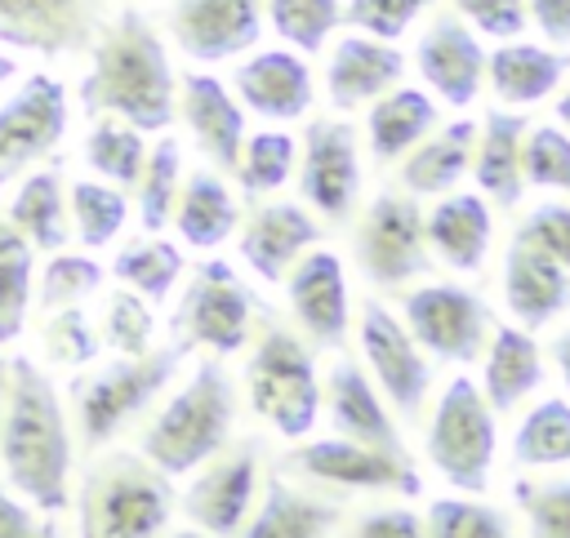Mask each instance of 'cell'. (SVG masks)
I'll list each match as a JSON object with an SVG mask.
<instances>
[{
  "label": "cell",
  "instance_id": "obj_57",
  "mask_svg": "<svg viewBox=\"0 0 570 538\" xmlns=\"http://www.w3.org/2000/svg\"><path fill=\"white\" fill-rule=\"evenodd\" d=\"M13 71H18V62H13L9 53H0V84H4V80H13Z\"/></svg>",
  "mask_w": 570,
  "mask_h": 538
},
{
  "label": "cell",
  "instance_id": "obj_33",
  "mask_svg": "<svg viewBox=\"0 0 570 538\" xmlns=\"http://www.w3.org/2000/svg\"><path fill=\"white\" fill-rule=\"evenodd\" d=\"M240 222V209L227 182L214 169H196L174 200V227L191 249H218Z\"/></svg>",
  "mask_w": 570,
  "mask_h": 538
},
{
  "label": "cell",
  "instance_id": "obj_5",
  "mask_svg": "<svg viewBox=\"0 0 570 538\" xmlns=\"http://www.w3.org/2000/svg\"><path fill=\"white\" fill-rule=\"evenodd\" d=\"M245 387H249L254 414L263 422H272L276 436H285V440L312 436V427L321 418L316 360H312V347L298 333H289L281 320H272V316L258 329V342L249 351Z\"/></svg>",
  "mask_w": 570,
  "mask_h": 538
},
{
  "label": "cell",
  "instance_id": "obj_34",
  "mask_svg": "<svg viewBox=\"0 0 570 538\" xmlns=\"http://www.w3.org/2000/svg\"><path fill=\"white\" fill-rule=\"evenodd\" d=\"M9 227L31 245V249H62L67 245V196H62V173L58 160L27 173V182L18 187L13 205H9Z\"/></svg>",
  "mask_w": 570,
  "mask_h": 538
},
{
  "label": "cell",
  "instance_id": "obj_53",
  "mask_svg": "<svg viewBox=\"0 0 570 538\" xmlns=\"http://www.w3.org/2000/svg\"><path fill=\"white\" fill-rule=\"evenodd\" d=\"M0 538H58V516H45L0 489Z\"/></svg>",
  "mask_w": 570,
  "mask_h": 538
},
{
  "label": "cell",
  "instance_id": "obj_56",
  "mask_svg": "<svg viewBox=\"0 0 570 538\" xmlns=\"http://www.w3.org/2000/svg\"><path fill=\"white\" fill-rule=\"evenodd\" d=\"M557 120H561V124L570 129V89H566V93L557 98Z\"/></svg>",
  "mask_w": 570,
  "mask_h": 538
},
{
  "label": "cell",
  "instance_id": "obj_54",
  "mask_svg": "<svg viewBox=\"0 0 570 538\" xmlns=\"http://www.w3.org/2000/svg\"><path fill=\"white\" fill-rule=\"evenodd\" d=\"M525 13L552 44H570V0H530Z\"/></svg>",
  "mask_w": 570,
  "mask_h": 538
},
{
  "label": "cell",
  "instance_id": "obj_47",
  "mask_svg": "<svg viewBox=\"0 0 570 538\" xmlns=\"http://www.w3.org/2000/svg\"><path fill=\"white\" fill-rule=\"evenodd\" d=\"M40 342H45V356L53 365H67V369H85L94 365L102 338L94 333L89 316L80 307H58V311H45V325H40Z\"/></svg>",
  "mask_w": 570,
  "mask_h": 538
},
{
  "label": "cell",
  "instance_id": "obj_3",
  "mask_svg": "<svg viewBox=\"0 0 570 538\" xmlns=\"http://www.w3.org/2000/svg\"><path fill=\"white\" fill-rule=\"evenodd\" d=\"M76 538H160L174 516V485L142 454L107 449L85 467Z\"/></svg>",
  "mask_w": 570,
  "mask_h": 538
},
{
  "label": "cell",
  "instance_id": "obj_10",
  "mask_svg": "<svg viewBox=\"0 0 570 538\" xmlns=\"http://www.w3.org/2000/svg\"><path fill=\"white\" fill-rule=\"evenodd\" d=\"M401 325L423 347V356L454 360V365L476 360L485 347V333H490L485 302L472 289L450 285V280L410 289L401 298Z\"/></svg>",
  "mask_w": 570,
  "mask_h": 538
},
{
  "label": "cell",
  "instance_id": "obj_36",
  "mask_svg": "<svg viewBox=\"0 0 570 538\" xmlns=\"http://www.w3.org/2000/svg\"><path fill=\"white\" fill-rule=\"evenodd\" d=\"M183 253H178V245H169V240H134V245H125L116 258H111V276L120 280V285H129L138 298H147V302H165L169 298V289H174V280L183 276Z\"/></svg>",
  "mask_w": 570,
  "mask_h": 538
},
{
  "label": "cell",
  "instance_id": "obj_25",
  "mask_svg": "<svg viewBox=\"0 0 570 538\" xmlns=\"http://www.w3.org/2000/svg\"><path fill=\"white\" fill-rule=\"evenodd\" d=\"M338 520H343V498L298 489L276 467L267 476L263 502L245 520L240 538H330L338 529Z\"/></svg>",
  "mask_w": 570,
  "mask_h": 538
},
{
  "label": "cell",
  "instance_id": "obj_52",
  "mask_svg": "<svg viewBox=\"0 0 570 538\" xmlns=\"http://www.w3.org/2000/svg\"><path fill=\"white\" fill-rule=\"evenodd\" d=\"M347 538H428V529H423V516L410 507H379V511H365Z\"/></svg>",
  "mask_w": 570,
  "mask_h": 538
},
{
  "label": "cell",
  "instance_id": "obj_50",
  "mask_svg": "<svg viewBox=\"0 0 570 538\" xmlns=\"http://www.w3.org/2000/svg\"><path fill=\"white\" fill-rule=\"evenodd\" d=\"M436 0H347L343 9V22H352L361 36H374V40H396L405 36V27Z\"/></svg>",
  "mask_w": 570,
  "mask_h": 538
},
{
  "label": "cell",
  "instance_id": "obj_9",
  "mask_svg": "<svg viewBox=\"0 0 570 538\" xmlns=\"http://www.w3.org/2000/svg\"><path fill=\"white\" fill-rule=\"evenodd\" d=\"M356 267L374 289H401L432 267L423 240V209L410 191H379L352 236Z\"/></svg>",
  "mask_w": 570,
  "mask_h": 538
},
{
  "label": "cell",
  "instance_id": "obj_26",
  "mask_svg": "<svg viewBox=\"0 0 570 538\" xmlns=\"http://www.w3.org/2000/svg\"><path fill=\"white\" fill-rule=\"evenodd\" d=\"M503 302L521 329H543L570 307V271L548 253L512 240L503 258Z\"/></svg>",
  "mask_w": 570,
  "mask_h": 538
},
{
  "label": "cell",
  "instance_id": "obj_43",
  "mask_svg": "<svg viewBox=\"0 0 570 538\" xmlns=\"http://www.w3.org/2000/svg\"><path fill=\"white\" fill-rule=\"evenodd\" d=\"M294 156H298V142L289 133H281V129L249 133V142H240L236 182L245 187V196H267L289 178Z\"/></svg>",
  "mask_w": 570,
  "mask_h": 538
},
{
  "label": "cell",
  "instance_id": "obj_37",
  "mask_svg": "<svg viewBox=\"0 0 570 538\" xmlns=\"http://www.w3.org/2000/svg\"><path fill=\"white\" fill-rule=\"evenodd\" d=\"M142 160H147L142 133L134 124H125V120L98 116V124L85 138V165L94 173H102L107 182H116V187H138Z\"/></svg>",
  "mask_w": 570,
  "mask_h": 538
},
{
  "label": "cell",
  "instance_id": "obj_23",
  "mask_svg": "<svg viewBox=\"0 0 570 538\" xmlns=\"http://www.w3.org/2000/svg\"><path fill=\"white\" fill-rule=\"evenodd\" d=\"M405 71V58L396 44L387 40H374V36H343L330 53V67H325V93L338 111H356L361 102H374L383 98Z\"/></svg>",
  "mask_w": 570,
  "mask_h": 538
},
{
  "label": "cell",
  "instance_id": "obj_38",
  "mask_svg": "<svg viewBox=\"0 0 570 538\" xmlns=\"http://www.w3.org/2000/svg\"><path fill=\"white\" fill-rule=\"evenodd\" d=\"M178 173H183V147L178 138H160L156 147H147L142 173H138V218L142 231H160L174 218V200H178Z\"/></svg>",
  "mask_w": 570,
  "mask_h": 538
},
{
  "label": "cell",
  "instance_id": "obj_44",
  "mask_svg": "<svg viewBox=\"0 0 570 538\" xmlns=\"http://www.w3.org/2000/svg\"><path fill=\"white\" fill-rule=\"evenodd\" d=\"M267 22L294 49L316 53L330 40V31L343 22V4L338 0H267Z\"/></svg>",
  "mask_w": 570,
  "mask_h": 538
},
{
  "label": "cell",
  "instance_id": "obj_18",
  "mask_svg": "<svg viewBox=\"0 0 570 538\" xmlns=\"http://www.w3.org/2000/svg\"><path fill=\"white\" fill-rule=\"evenodd\" d=\"M169 36L191 62L236 58L263 36V0H174Z\"/></svg>",
  "mask_w": 570,
  "mask_h": 538
},
{
  "label": "cell",
  "instance_id": "obj_41",
  "mask_svg": "<svg viewBox=\"0 0 570 538\" xmlns=\"http://www.w3.org/2000/svg\"><path fill=\"white\" fill-rule=\"evenodd\" d=\"M428 538H517L508 516L472 494L459 498H432L428 516H423Z\"/></svg>",
  "mask_w": 570,
  "mask_h": 538
},
{
  "label": "cell",
  "instance_id": "obj_20",
  "mask_svg": "<svg viewBox=\"0 0 570 538\" xmlns=\"http://www.w3.org/2000/svg\"><path fill=\"white\" fill-rule=\"evenodd\" d=\"M414 67L419 76L432 84V93H441V102L450 107H468L481 93L485 80V49L481 40L463 27V18L454 13H436L428 22V31L414 44Z\"/></svg>",
  "mask_w": 570,
  "mask_h": 538
},
{
  "label": "cell",
  "instance_id": "obj_21",
  "mask_svg": "<svg viewBox=\"0 0 570 538\" xmlns=\"http://www.w3.org/2000/svg\"><path fill=\"white\" fill-rule=\"evenodd\" d=\"M321 240V222L303 209V205H289V200H276V205H258L249 209L245 227H240V258L245 267L267 280V285H281L285 271Z\"/></svg>",
  "mask_w": 570,
  "mask_h": 538
},
{
  "label": "cell",
  "instance_id": "obj_14",
  "mask_svg": "<svg viewBox=\"0 0 570 538\" xmlns=\"http://www.w3.org/2000/svg\"><path fill=\"white\" fill-rule=\"evenodd\" d=\"M258 440H240L236 449H218L209 467L187 485L183 511L187 520L209 538H236L254 511L258 489Z\"/></svg>",
  "mask_w": 570,
  "mask_h": 538
},
{
  "label": "cell",
  "instance_id": "obj_31",
  "mask_svg": "<svg viewBox=\"0 0 570 538\" xmlns=\"http://www.w3.org/2000/svg\"><path fill=\"white\" fill-rule=\"evenodd\" d=\"M472 147H476V120L459 116L419 147L405 151L401 160V187L410 196H445L468 169H472Z\"/></svg>",
  "mask_w": 570,
  "mask_h": 538
},
{
  "label": "cell",
  "instance_id": "obj_30",
  "mask_svg": "<svg viewBox=\"0 0 570 538\" xmlns=\"http://www.w3.org/2000/svg\"><path fill=\"white\" fill-rule=\"evenodd\" d=\"M566 71H570V53L543 44H499L494 53H485V80L494 98L508 107L543 102Z\"/></svg>",
  "mask_w": 570,
  "mask_h": 538
},
{
  "label": "cell",
  "instance_id": "obj_40",
  "mask_svg": "<svg viewBox=\"0 0 570 538\" xmlns=\"http://www.w3.org/2000/svg\"><path fill=\"white\" fill-rule=\"evenodd\" d=\"M67 209H71V222H76V236L85 249H102L120 236L125 218H129V200L116 191V187H102V182H71L67 191Z\"/></svg>",
  "mask_w": 570,
  "mask_h": 538
},
{
  "label": "cell",
  "instance_id": "obj_1",
  "mask_svg": "<svg viewBox=\"0 0 570 538\" xmlns=\"http://www.w3.org/2000/svg\"><path fill=\"white\" fill-rule=\"evenodd\" d=\"M0 467L18 498H27L36 511L58 516L71 507V427L49 373L31 356L9 360Z\"/></svg>",
  "mask_w": 570,
  "mask_h": 538
},
{
  "label": "cell",
  "instance_id": "obj_19",
  "mask_svg": "<svg viewBox=\"0 0 570 538\" xmlns=\"http://www.w3.org/2000/svg\"><path fill=\"white\" fill-rule=\"evenodd\" d=\"M325 409H330V427L334 436L352 440V445H365V449H379L387 458H401V462H414L405 440H401V427L392 422L374 378L356 365V360H338L325 378Z\"/></svg>",
  "mask_w": 570,
  "mask_h": 538
},
{
  "label": "cell",
  "instance_id": "obj_29",
  "mask_svg": "<svg viewBox=\"0 0 570 538\" xmlns=\"http://www.w3.org/2000/svg\"><path fill=\"white\" fill-rule=\"evenodd\" d=\"M539 382H543V351H539L534 333H525L521 325H499L494 338H490V347H485V369H481V396H485V405L494 414H508Z\"/></svg>",
  "mask_w": 570,
  "mask_h": 538
},
{
  "label": "cell",
  "instance_id": "obj_49",
  "mask_svg": "<svg viewBox=\"0 0 570 538\" xmlns=\"http://www.w3.org/2000/svg\"><path fill=\"white\" fill-rule=\"evenodd\" d=\"M512 240H521V245L548 253L552 262H561V267L570 271V205H557V200L534 205V209L517 222Z\"/></svg>",
  "mask_w": 570,
  "mask_h": 538
},
{
  "label": "cell",
  "instance_id": "obj_7",
  "mask_svg": "<svg viewBox=\"0 0 570 538\" xmlns=\"http://www.w3.org/2000/svg\"><path fill=\"white\" fill-rule=\"evenodd\" d=\"M428 458L432 467L459 489L481 498L490 485V462H494V445H499V414L485 405L481 387L472 378H450L432 418H428Z\"/></svg>",
  "mask_w": 570,
  "mask_h": 538
},
{
  "label": "cell",
  "instance_id": "obj_55",
  "mask_svg": "<svg viewBox=\"0 0 570 538\" xmlns=\"http://www.w3.org/2000/svg\"><path fill=\"white\" fill-rule=\"evenodd\" d=\"M552 365H557L561 382L570 387V329H561V333L552 338Z\"/></svg>",
  "mask_w": 570,
  "mask_h": 538
},
{
  "label": "cell",
  "instance_id": "obj_13",
  "mask_svg": "<svg viewBox=\"0 0 570 538\" xmlns=\"http://www.w3.org/2000/svg\"><path fill=\"white\" fill-rule=\"evenodd\" d=\"M67 133V89L62 80L36 71L0 107V187L53 156Z\"/></svg>",
  "mask_w": 570,
  "mask_h": 538
},
{
  "label": "cell",
  "instance_id": "obj_16",
  "mask_svg": "<svg viewBox=\"0 0 570 538\" xmlns=\"http://www.w3.org/2000/svg\"><path fill=\"white\" fill-rule=\"evenodd\" d=\"M107 0H0V44L40 58L85 53Z\"/></svg>",
  "mask_w": 570,
  "mask_h": 538
},
{
  "label": "cell",
  "instance_id": "obj_42",
  "mask_svg": "<svg viewBox=\"0 0 570 538\" xmlns=\"http://www.w3.org/2000/svg\"><path fill=\"white\" fill-rule=\"evenodd\" d=\"M512 498L525 516L530 538H570V480L566 476H521Z\"/></svg>",
  "mask_w": 570,
  "mask_h": 538
},
{
  "label": "cell",
  "instance_id": "obj_24",
  "mask_svg": "<svg viewBox=\"0 0 570 538\" xmlns=\"http://www.w3.org/2000/svg\"><path fill=\"white\" fill-rule=\"evenodd\" d=\"M236 98L263 120H298L312 107V71L289 49H263L232 71Z\"/></svg>",
  "mask_w": 570,
  "mask_h": 538
},
{
  "label": "cell",
  "instance_id": "obj_58",
  "mask_svg": "<svg viewBox=\"0 0 570 538\" xmlns=\"http://www.w3.org/2000/svg\"><path fill=\"white\" fill-rule=\"evenodd\" d=\"M4 378H9V360L0 356V418H4Z\"/></svg>",
  "mask_w": 570,
  "mask_h": 538
},
{
  "label": "cell",
  "instance_id": "obj_22",
  "mask_svg": "<svg viewBox=\"0 0 570 538\" xmlns=\"http://www.w3.org/2000/svg\"><path fill=\"white\" fill-rule=\"evenodd\" d=\"M178 84H183V120H187L191 138L200 142V151L209 156L214 173H236L240 142H245L240 102L209 71H183Z\"/></svg>",
  "mask_w": 570,
  "mask_h": 538
},
{
  "label": "cell",
  "instance_id": "obj_8",
  "mask_svg": "<svg viewBox=\"0 0 570 538\" xmlns=\"http://www.w3.org/2000/svg\"><path fill=\"white\" fill-rule=\"evenodd\" d=\"M254 307H258V298L245 289V280L223 258H205L191 271L187 289L178 298V311L169 320L174 342L183 351L205 347L214 356H232V351H240L249 342Z\"/></svg>",
  "mask_w": 570,
  "mask_h": 538
},
{
  "label": "cell",
  "instance_id": "obj_28",
  "mask_svg": "<svg viewBox=\"0 0 570 538\" xmlns=\"http://www.w3.org/2000/svg\"><path fill=\"white\" fill-rule=\"evenodd\" d=\"M525 116L512 111H485L476 124V147H472V178L485 196V205L517 209L525 178H521V138H525Z\"/></svg>",
  "mask_w": 570,
  "mask_h": 538
},
{
  "label": "cell",
  "instance_id": "obj_12",
  "mask_svg": "<svg viewBox=\"0 0 570 538\" xmlns=\"http://www.w3.org/2000/svg\"><path fill=\"white\" fill-rule=\"evenodd\" d=\"M281 467L307 476L312 485H330V489H370V494H401V498H419L423 494V476H419L414 462L387 458V454L352 445L343 436L303 440L298 449L285 454Z\"/></svg>",
  "mask_w": 570,
  "mask_h": 538
},
{
  "label": "cell",
  "instance_id": "obj_6",
  "mask_svg": "<svg viewBox=\"0 0 570 538\" xmlns=\"http://www.w3.org/2000/svg\"><path fill=\"white\" fill-rule=\"evenodd\" d=\"M183 356L187 351L178 342H165L147 356H120L94 373H80L71 382V422L85 449H102L129 418H138L169 387Z\"/></svg>",
  "mask_w": 570,
  "mask_h": 538
},
{
  "label": "cell",
  "instance_id": "obj_2",
  "mask_svg": "<svg viewBox=\"0 0 570 538\" xmlns=\"http://www.w3.org/2000/svg\"><path fill=\"white\" fill-rule=\"evenodd\" d=\"M80 107L111 116L138 133H165L174 120V67L156 27L138 9L102 18L89 40V71L80 80Z\"/></svg>",
  "mask_w": 570,
  "mask_h": 538
},
{
  "label": "cell",
  "instance_id": "obj_27",
  "mask_svg": "<svg viewBox=\"0 0 570 538\" xmlns=\"http://www.w3.org/2000/svg\"><path fill=\"white\" fill-rule=\"evenodd\" d=\"M490 231H494V218H490L485 196H476V191H445L423 213V240L450 271H463V276L481 271Z\"/></svg>",
  "mask_w": 570,
  "mask_h": 538
},
{
  "label": "cell",
  "instance_id": "obj_4",
  "mask_svg": "<svg viewBox=\"0 0 570 538\" xmlns=\"http://www.w3.org/2000/svg\"><path fill=\"white\" fill-rule=\"evenodd\" d=\"M232 418H236V391L232 378L223 369L218 356L200 360L196 373L187 378V387L178 396H169V405L147 422L142 431V458L174 476H187L196 467H205L232 436Z\"/></svg>",
  "mask_w": 570,
  "mask_h": 538
},
{
  "label": "cell",
  "instance_id": "obj_32",
  "mask_svg": "<svg viewBox=\"0 0 570 538\" xmlns=\"http://www.w3.org/2000/svg\"><path fill=\"white\" fill-rule=\"evenodd\" d=\"M436 124V102L423 89H387L383 98H374L370 107V156L379 169H387L392 160H401L410 147H419Z\"/></svg>",
  "mask_w": 570,
  "mask_h": 538
},
{
  "label": "cell",
  "instance_id": "obj_48",
  "mask_svg": "<svg viewBox=\"0 0 570 538\" xmlns=\"http://www.w3.org/2000/svg\"><path fill=\"white\" fill-rule=\"evenodd\" d=\"M156 338V316L151 307L134 293V289H116L107 298V316H102V342L116 356H147Z\"/></svg>",
  "mask_w": 570,
  "mask_h": 538
},
{
  "label": "cell",
  "instance_id": "obj_15",
  "mask_svg": "<svg viewBox=\"0 0 570 538\" xmlns=\"http://www.w3.org/2000/svg\"><path fill=\"white\" fill-rule=\"evenodd\" d=\"M303 200L325 218H347L361 196V160H356V129L347 120L316 116L303 129V165H298Z\"/></svg>",
  "mask_w": 570,
  "mask_h": 538
},
{
  "label": "cell",
  "instance_id": "obj_35",
  "mask_svg": "<svg viewBox=\"0 0 570 538\" xmlns=\"http://www.w3.org/2000/svg\"><path fill=\"white\" fill-rule=\"evenodd\" d=\"M512 462L517 467H566L570 462V405L548 396L539 400L517 436H512Z\"/></svg>",
  "mask_w": 570,
  "mask_h": 538
},
{
  "label": "cell",
  "instance_id": "obj_51",
  "mask_svg": "<svg viewBox=\"0 0 570 538\" xmlns=\"http://www.w3.org/2000/svg\"><path fill=\"white\" fill-rule=\"evenodd\" d=\"M454 9L490 40H517L530 22L525 0H454Z\"/></svg>",
  "mask_w": 570,
  "mask_h": 538
},
{
  "label": "cell",
  "instance_id": "obj_39",
  "mask_svg": "<svg viewBox=\"0 0 570 538\" xmlns=\"http://www.w3.org/2000/svg\"><path fill=\"white\" fill-rule=\"evenodd\" d=\"M36 249L9 227L0 222V342H13L27 325V307H31V276H36Z\"/></svg>",
  "mask_w": 570,
  "mask_h": 538
},
{
  "label": "cell",
  "instance_id": "obj_59",
  "mask_svg": "<svg viewBox=\"0 0 570 538\" xmlns=\"http://www.w3.org/2000/svg\"><path fill=\"white\" fill-rule=\"evenodd\" d=\"M165 538H209V534H200V529H174V534H165Z\"/></svg>",
  "mask_w": 570,
  "mask_h": 538
},
{
  "label": "cell",
  "instance_id": "obj_46",
  "mask_svg": "<svg viewBox=\"0 0 570 538\" xmlns=\"http://www.w3.org/2000/svg\"><path fill=\"white\" fill-rule=\"evenodd\" d=\"M102 276H107V271H102L94 258H85V253H58V258H49L45 271H40V293H36V302H40V311L80 307V302L102 285Z\"/></svg>",
  "mask_w": 570,
  "mask_h": 538
},
{
  "label": "cell",
  "instance_id": "obj_11",
  "mask_svg": "<svg viewBox=\"0 0 570 538\" xmlns=\"http://www.w3.org/2000/svg\"><path fill=\"white\" fill-rule=\"evenodd\" d=\"M356 333H361V351H365V365H370L379 396H387L405 422H419L428 387H432V365H428L423 347L410 338V329L379 298L361 302V329Z\"/></svg>",
  "mask_w": 570,
  "mask_h": 538
},
{
  "label": "cell",
  "instance_id": "obj_45",
  "mask_svg": "<svg viewBox=\"0 0 570 538\" xmlns=\"http://www.w3.org/2000/svg\"><path fill=\"white\" fill-rule=\"evenodd\" d=\"M521 178L530 187L570 191V133L557 124H530L521 138Z\"/></svg>",
  "mask_w": 570,
  "mask_h": 538
},
{
  "label": "cell",
  "instance_id": "obj_17",
  "mask_svg": "<svg viewBox=\"0 0 570 538\" xmlns=\"http://www.w3.org/2000/svg\"><path fill=\"white\" fill-rule=\"evenodd\" d=\"M285 293H289V311L303 325L312 347L338 351L347 342L352 302H347V276H343V262H338L334 249L303 253L285 271Z\"/></svg>",
  "mask_w": 570,
  "mask_h": 538
}]
</instances>
